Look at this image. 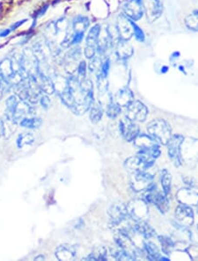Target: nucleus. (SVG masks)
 Here are the masks:
<instances>
[{
    "mask_svg": "<svg viewBox=\"0 0 198 261\" xmlns=\"http://www.w3.org/2000/svg\"><path fill=\"white\" fill-rule=\"evenodd\" d=\"M26 20H19V21H16L15 23H13V25L11 27H9L11 29V31H13V30H16L17 28L22 26L24 23L26 22Z\"/></svg>",
    "mask_w": 198,
    "mask_h": 261,
    "instance_id": "nucleus-42",
    "label": "nucleus"
},
{
    "mask_svg": "<svg viewBox=\"0 0 198 261\" xmlns=\"http://www.w3.org/2000/svg\"><path fill=\"white\" fill-rule=\"evenodd\" d=\"M2 83V79H1V76H0V84Z\"/></svg>",
    "mask_w": 198,
    "mask_h": 261,
    "instance_id": "nucleus-47",
    "label": "nucleus"
},
{
    "mask_svg": "<svg viewBox=\"0 0 198 261\" xmlns=\"http://www.w3.org/2000/svg\"><path fill=\"white\" fill-rule=\"evenodd\" d=\"M145 250L147 252V256L150 260L152 261H157L160 259V253H159V250L158 248L156 246V244L154 243L148 242L145 244Z\"/></svg>",
    "mask_w": 198,
    "mask_h": 261,
    "instance_id": "nucleus-30",
    "label": "nucleus"
},
{
    "mask_svg": "<svg viewBox=\"0 0 198 261\" xmlns=\"http://www.w3.org/2000/svg\"><path fill=\"white\" fill-rule=\"evenodd\" d=\"M120 113H121V107L115 102L112 101L107 106V115L111 119L116 118L120 115Z\"/></svg>",
    "mask_w": 198,
    "mask_h": 261,
    "instance_id": "nucleus-35",
    "label": "nucleus"
},
{
    "mask_svg": "<svg viewBox=\"0 0 198 261\" xmlns=\"http://www.w3.org/2000/svg\"><path fill=\"white\" fill-rule=\"evenodd\" d=\"M126 207L128 215L136 221H144L148 217L147 202L143 200H132Z\"/></svg>",
    "mask_w": 198,
    "mask_h": 261,
    "instance_id": "nucleus-3",
    "label": "nucleus"
},
{
    "mask_svg": "<svg viewBox=\"0 0 198 261\" xmlns=\"http://www.w3.org/2000/svg\"><path fill=\"white\" fill-rule=\"evenodd\" d=\"M132 189L136 192L147 190L154 186V178L149 173L144 172L134 173L131 180Z\"/></svg>",
    "mask_w": 198,
    "mask_h": 261,
    "instance_id": "nucleus-5",
    "label": "nucleus"
},
{
    "mask_svg": "<svg viewBox=\"0 0 198 261\" xmlns=\"http://www.w3.org/2000/svg\"><path fill=\"white\" fill-rule=\"evenodd\" d=\"M116 30L118 33L120 40H130L133 36L132 24L130 19H128L124 14H120L116 21Z\"/></svg>",
    "mask_w": 198,
    "mask_h": 261,
    "instance_id": "nucleus-12",
    "label": "nucleus"
},
{
    "mask_svg": "<svg viewBox=\"0 0 198 261\" xmlns=\"http://www.w3.org/2000/svg\"><path fill=\"white\" fill-rule=\"evenodd\" d=\"M145 199L147 203L149 202V203L156 205V207L160 210V212L166 213L169 208V202H168L167 195L165 194L162 195L161 193H159L155 188L154 185L146 190Z\"/></svg>",
    "mask_w": 198,
    "mask_h": 261,
    "instance_id": "nucleus-4",
    "label": "nucleus"
},
{
    "mask_svg": "<svg viewBox=\"0 0 198 261\" xmlns=\"http://www.w3.org/2000/svg\"><path fill=\"white\" fill-rule=\"evenodd\" d=\"M123 13L133 21L140 20L144 15L142 0H128L123 5Z\"/></svg>",
    "mask_w": 198,
    "mask_h": 261,
    "instance_id": "nucleus-8",
    "label": "nucleus"
},
{
    "mask_svg": "<svg viewBox=\"0 0 198 261\" xmlns=\"http://www.w3.org/2000/svg\"><path fill=\"white\" fill-rule=\"evenodd\" d=\"M39 102L41 103V105H42L43 107L45 108V109L49 108V106L51 105V101H50L49 98H48V95L45 94V93H43V94H42V96L40 98Z\"/></svg>",
    "mask_w": 198,
    "mask_h": 261,
    "instance_id": "nucleus-40",
    "label": "nucleus"
},
{
    "mask_svg": "<svg viewBox=\"0 0 198 261\" xmlns=\"http://www.w3.org/2000/svg\"><path fill=\"white\" fill-rule=\"evenodd\" d=\"M149 136L157 142L166 145L171 138V128L167 121L163 119H156L147 125Z\"/></svg>",
    "mask_w": 198,
    "mask_h": 261,
    "instance_id": "nucleus-1",
    "label": "nucleus"
},
{
    "mask_svg": "<svg viewBox=\"0 0 198 261\" xmlns=\"http://www.w3.org/2000/svg\"><path fill=\"white\" fill-rule=\"evenodd\" d=\"M134 101V94L128 87L120 89L114 96V102L120 107H128Z\"/></svg>",
    "mask_w": 198,
    "mask_h": 261,
    "instance_id": "nucleus-16",
    "label": "nucleus"
},
{
    "mask_svg": "<svg viewBox=\"0 0 198 261\" xmlns=\"http://www.w3.org/2000/svg\"><path fill=\"white\" fill-rule=\"evenodd\" d=\"M134 144L136 145L140 151H145V150H151L155 147H158V142L154 140L149 135L145 134H138L136 138L133 140Z\"/></svg>",
    "mask_w": 198,
    "mask_h": 261,
    "instance_id": "nucleus-17",
    "label": "nucleus"
},
{
    "mask_svg": "<svg viewBox=\"0 0 198 261\" xmlns=\"http://www.w3.org/2000/svg\"><path fill=\"white\" fill-rule=\"evenodd\" d=\"M34 261H45V257H44V255H38V256L35 257V259H34Z\"/></svg>",
    "mask_w": 198,
    "mask_h": 261,
    "instance_id": "nucleus-44",
    "label": "nucleus"
},
{
    "mask_svg": "<svg viewBox=\"0 0 198 261\" xmlns=\"http://www.w3.org/2000/svg\"><path fill=\"white\" fill-rule=\"evenodd\" d=\"M33 78H35L37 84L39 85L41 91L43 93L47 94V95H50L56 92L53 80L48 75L39 71V73Z\"/></svg>",
    "mask_w": 198,
    "mask_h": 261,
    "instance_id": "nucleus-15",
    "label": "nucleus"
},
{
    "mask_svg": "<svg viewBox=\"0 0 198 261\" xmlns=\"http://www.w3.org/2000/svg\"><path fill=\"white\" fill-rule=\"evenodd\" d=\"M77 71H78V75H79V78L85 79L86 74H87V62L85 61H81L79 62L78 67H77Z\"/></svg>",
    "mask_w": 198,
    "mask_h": 261,
    "instance_id": "nucleus-39",
    "label": "nucleus"
},
{
    "mask_svg": "<svg viewBox=\"0 0 198 261\" xmlns=\"http://www.w3.org/2000/svg\"><path fill=\"white\" fill-rule=\"evenodd\" d=\"M111 47V40H110V34L108 31V27H101V34L97 42V52L103 54L106 50Z\"/></svg>",
    "mask_w": 198,
    "mask_h": 261,
    "instance_id": "nucleus-22",
    "label": "nucleus"
},
{
    "mask_svg": "<svg viewBox=\"0 0 198 261\" xmlns=\"http://www.w3.org/2000/svg\"><path fill=\"white\" fill-rule=\"evenodd\" d=\"M86 261H106L107 260V249L104 246H97L92 250V253L86 259Z\"/></svg>",
    "mask_w": 198,
    "mask_h": 261,
    "instance_id": "nucleus-28",
    "label": "nucleus"
},
{
    "mask_svg": "<svg viewBox=\"0 0 198 261\" xmlns=\"http://www.w3.org/2000/svg\"><path fill=\"white\" fill-rule=\"evenodd\" d=\"M102 107L100 102H92V105L90 106V120L92 123H98L102 117Z\"/></svg>",
    "mask_w": 198,
    "mask_h": 261,
    "instance_id": "nucleus-26",
    "label": "nucleus"
},
{
    "mask_svg": "<svg viewBox=\"0 0 198 261\" xmlns=\"http://www.w3.org/2000/svg\"><path fill=\"white\" fill-rule=\"evenodd\" d=\"M90 26V20L88 17L79 15L76 16L71 22V31L75 34H85Z\"/></svg>",
    "mask_w": 198,
    "mask_h": 261,
    "instance_id": "nucleus-21",
    "label": "nucleus"
},
{
    "mask_svg": "<svg viewBox=\"0 0 198 261\" xmlns=\"http://www.w3.org/2000/svg\"><path fill=\"white\" fill-rule=\"evenodd\" d=\"M177 198L180 203L184 205H197L198 203V194L189 189H181L177 194Z\"/></svg>",
    "mask_w": 198,
    "mask_h": 261,
    "instance_id": "nucleus-20",
    "label": "nucleus"
},
{
    "mask_svg": "<svg viewBox=\"0 0 198 261\" xmlns=\"http://www.w3.org/2000/svg\"><path fill=\"white\" fill-rule=\"evenodd\" d=\"M127 216V207L121 202L112 204L109 209V217L111 225H118L125 220Z\"/></svg>",
    "mask_w": 198,
    "mask_h": 261,
    "instance_id": "nucleus-10",
    "label": "nucleus"
},
{
    "mask_svg": "<svg viewBox=\"0 0 198 261\" xmlns=\"http://www.w3.org/2000/svg\"><path fill=\"white\" fill-rule=\"evenodd\" d=\"M101 30V26L100 24H95L92 28H90L88 36L86 37V46H92L96 48Z\"/></svg>",
    "mask_w": 198,
    "mask_h": 261,
    "instance_id": "nucleus-24",
    "label": "nucleus"
},
{
    "mask_svg": "<svg viewBox=\"0 0 198 261\" xmlns=\"http://www.w3.org/2000/svg\"><path fill=\"white\" fill-rule=\"evenodd\" d=\"M1 120H2V127H3V137L5 139H9L13 134L16 132L19 123L13 118L8 117L6 115L4 116V119Z\"/></svg>",
    "mask_w": 198,
    "mask_h": 261,
    "instance_id": "nucleus-23",
    "label": "nucleus"
},
{
    "mask_svg": "<svg viewBox=\"0 0 198 261\" xmlns=\"http://www.w3.org/2000/svg\"><path fill=\"white\" fill-rule=\"evenodd\" d=\"M154 161L147 160L143 156L137 154L134 157L129 158L125 161L124 166L131 173H138V172H144L146 169L150 168L154 164Z\"/></svg>",
    "mask_w": 198,
    "mask_h": 261,
    "instance_id": "nucleus-6",
    "label": "nucleus"
},
{
    "mask_svg": "<svg viewBox=\"0 0 198 261\" xmlns=\"http://www.w3.org/2000/svg\"><path fill=\"white\" fill-rule=\"evenodd\" d=\"M18 71L19 70L14 66L13 58H4L0 62V76L2 81L5 84H8L9 81Z\"/></svg>",
    "mask_w": 198,
    "mask_h": 261,
    "instance_id": "nucleus-14",
    "label": "nucleus"
},
{
    "mask_svg": "<svg viewBox=\"0 0 198 261\" xmlns=\"http://www.w3.org/2000/svg\"><path fill=\"white\" fill-rule=\"evenodd\" d=\"M35 137L32 134L23 133L18 137L16 143H17L18 148L22 149V148L26 146V145L33 144L35 142Z\"/></svg>",
    "mask_w": 198,
    "mask_h": 261,
    "instance_id": "nucleus-29",
    "label": "nucleus"
},
{
    "mask_svg": "<svg viewBox=\"0 0 198 261\" xmlns=\"http://www.w3.org/2000/svg\"><path fill=\"white\" fill-rule=\"evenodd\" d=\"M182 142H183V137L180 135H175L171 137L167 143L168 155L176 166H179L181 164L180 146Z\"/></svg>",
    "mask_w": 198,
    "mask_h": 261,
    "instance_id": "nucleus-7",
    "label": "nucleus"
},
{
    "mask_svg": "<svg viewBox=\"0 0 198 261\" xmlns=\"http://www.w3.org/2000/svg\"><path fill=\"white\" fill-rule=\"evenodd\" d=\"M8 87H10L8 84H5V83H4V82L2 81V83L0 84V100L3 99V97L4 96V94H5V93L7 92Z\"/></svg>",
    "mask_w": 198,
    "mask_h": 261,
    "instance_id": "nucleus-41",
    "label": "nucleus"
},
{
    "mask_svg": "<svg viewBox=\"0 0 198 261\" xmlns=\"http://www.w3.org/2000/svg\"><path fill=\"white\" fill-rule=\"evenodd\" d=\"M3 136V127H2V120H0V138Z\"/></svg>",
    "mask_w": 198,
    "mask_h": 261,
    "instance_id": "nucleus-45",
    "label": "nucleus"
},
{
    "mask_svg": "<svg viewBox=\"0 0 198 261\" xmlns=\"http://www.w3.org/2000/svg\"><path fill=\"white\" fill-rule=\"evenodd\" d=\"M171 174L165 170L163 172L162 177H161V185H162L164 194L167 196L170 193V190H171Z\"/></svg>",
    "mask_w": 198,
    "mask_h": 261,
    "instance_id": "nucleus-32",
    "label": "nucleus"
},
{
    "mask_svg": "<svg viewBox=\"0 0 198 261\" xmlns=\"http://www.w3.org/2000/svg\"><path fill=\"white\" fill-rule=\"evenodd\" d=\"M97 49L92 46H86L84 49V55L88 59H92L96 56Z\"/></svg>",
    "mask_w": 198,
    "mask_h": 261,
    "instance_id": "nucleus-38",
    "label": "nucleus"
},
{
    "mask_svg": "<svg viewBox=\"0 0 198 261\" xmlns=\"http://www.w3.org/2000/svg\"><path fill=\"white\" fill-rule=\"evenodd\" d=\"M135 230L145 239H150L155 235V230L145 221H138L135 226Z\"/></svg>",
    "mask_w": 198,
    "mask_h": 261,
    "instance_id": "nucleus-25",
    "label": "nucleus"
},
{
    "mask_svg": "<svg viewBox=\"0 0 198 261\" xmlns=\"http://www.w3.org/2000/svg\"><path fill=\"white\" fill-rule=\"evenodd\" d=\"M56 257L60 261H73L76 258V250L69 244H62L56 250Z\"/></svg>",
    "mask_w": 198,
    "mask_h": 261,
    "instance_id": "nucleus-18",
    "label": "nucleus"
},
{
    "mask_svg": "<svg viewBox=\"0 0 198 261\" xmlns=\"http://www.w3.org/2000/svg\"><path fill=\"white\" fill-rule=\"evenodd\" d=\"M101 65H102L101 58L95 56L94 58L90 59V62L88 63V70L91 73H95V72L99 73L101 71Z\"/></svg>",
    "mask_w": 198,
    "mask_h": 261,
    "instance_id": "nucleus-34",
    "label": "nucleus"
},
{
    "mask_svg": "<svg viewBox=\"0 0 198 261\" xmlns=\"http://www.w3.org/2000/svg\"><path fill=\"white\" fill-rule=\"evenodd\" d=\"M176 219L177 222L181 226L188 227L192 225L194 222V213L192 208L188 205L181 204L176 208Z\"/></svg>",
    "mask_w": 198,
    "mask_h": 261,
    "instance_id": "nucleus-13",
    "label": "nucleus"
},
{
    "mask_svg": "<svg viewBox=\"0 0 198 261\" xmlns=\"http://www.w3.org/2000/svg\"><path fill=\"white\" fill-rule=\"evenodd\" d=\"M130 21H131V24H132V30H133V36H135L136 40H138V41H140V42L145 41V36L144 31L141 29L140 27H138V26L136 25L135 21H133L132 20H130Z\"/></svg>",
    "mask_w": 198,
    "mask_h": 261,
    "instance_id": "nucleus-36",
    "label": "nucleus"
},
{
    "mask_svg": "<svg viewBox=\"0 0 198 261\" xmlns=\"http://www.w3.org/2000/svg\"><path fill=\"white\" fill-rule=\"evenodd\" d=\"M43 124V120L39 117H25L20 121L19 125L23 128L35 129L39 128Z\"/></svg>",
    "mask_w": 198,
    "mask_h": 261,
    "instance_id": "nucleus-27",
    "label": "nucleus"
},
{
    "mask_svg": "<svg viewBox=\"0 0 198 261\" xmlns=\"http://www.w3.org/2000/svg\"><path fill=\"white\" fill-rule=\"evenodd\" d=\"M148 115V109L144 103L134 100L127 107L126 117L133 121H144Z\"/></svg>",
    "mask_w": 198,
    "mask_h": 261,
    "instance_id": "nucleus-9",
    "label": "nucleus"
},
{
    "mask_svg": "<svg viewBox=\"0 0 198 261\" xmlns=\"http://www.w3.org/2000/svg\"><path fill=\"white\" fill-rule=\"evenodd\" d=\"M11 32L12 31H11L10 28L4 29V30H2V31L0 32V37H6V36H8L9 35H10Z\"/></svg>",
    "mask_w": 198,
    "mask_h": 261,
    "instance_id": "nucleus-43",
    "label": "nucleus"
},
{
    "mask_svg": "<svg viewBox=\"0 0 198 261\" xmlns=\"http://www.w3.org/2000/svg\"><path fill=\"white\" fill-rule=\"evenodd\" d=\"M119 128H120V131L123 138L128 142L133 141L136 138V136L139 134V128H138V125L136 123V121H133L128 118L122 120L120 121Z\"/></svg>",
    "mask_w": 198,
    "mask_h": 261,
    "instance_id": "nucleus-11",
    "label": "nucleus"
},
{
    "mask_svg": "<svg viewBox=\"0 0 198 261\" xmlns=\"http://www.w3.org/2000/svg\"><path fill=\"white\" fill-rule=\"evenodd\" d=\"M142 5L148 22H155L160 18L163 13L162 2L160 0H142Z\"/></svg>",
    "mask_w": 198,
    "mask_h": 261,
    "instance_id": "nucleus-2",
    "label": "nucleus"
},
{
    "mask_svg": "<svg viewBox=\"0 0 198 261\" xmlns=\"http://www.w3.org/2000/svg\"><path fill=\"white\" fill-rule=\"evenodd\" d=\"M185 26L191 31H198V15L191 14L188 15L184 20Z\"/></svg>",
    "mask_w": 198,
    "mask_h": 261,
    "instance_id": "nucleus-31",
    "label": "nucleus"
},
{
    "mask_svg": "<svg viewBox=\"0 0 198 261\" xmlns=\"http://www.w3.org/2000/svg\"><path fill=\"white\" fill-rule=\"evenodd\" d=\"M115 48V53L121 60H126L132 58L134 54V49L129 40H120Z\"/></svg>",
    "mask_w": 198,
    "mask_h": 261,
    "instance_id": "nucleus-19",
    "label": "nucleus"
},
{
    "mask_svg": "<svg viewBox=\"0 0 198 261\" xmlns=\"http://www.w3.org/2000/svg\"><path fill=\"white\" fill-rule=\"evenodd\" d=\"M158 239H159V242L161 243L163 252H166L167 254H169V252H171L172 249L174 248L173 241L167 237H159Z\"/></svg>",
    "mask_w": 198,
    "mask_h": 261,
    "instance_id": "nucleus-37",
    "label": "nucleus"
},
{
    "mask_svg": "<svg viewBox=\"0 0 198 261\" xmlns=\"http://www.w3.org/2000/svg\"><path fill=\"white\" fill-rule=\"evenodd\" d=\"M20 98L17 95H12L6 100L5 105H6V111H5V115H11L17 106L18 102L20 101Z\"/></svg>",
    "mask_w": 198,
    "mask_h": 261,
    "instance_id": "nucleus-33",
    "label": "nucleus"
},
{
    "mask_svg": "<svg viewBox=\"0 0 198 261\" xmlns=\"http://www.w3.org/2000/svg\"><path fill=\"white\" fill-rule=\"evenodd\" d=\"M194 14H198V10H196V11H195V12H194Z\"/></svg>",
    "mask_w": 198,
    "mask_h": 261,
    "instance_id": "nucleus-46",
    "label": "nucleus"
}]
</instances>
